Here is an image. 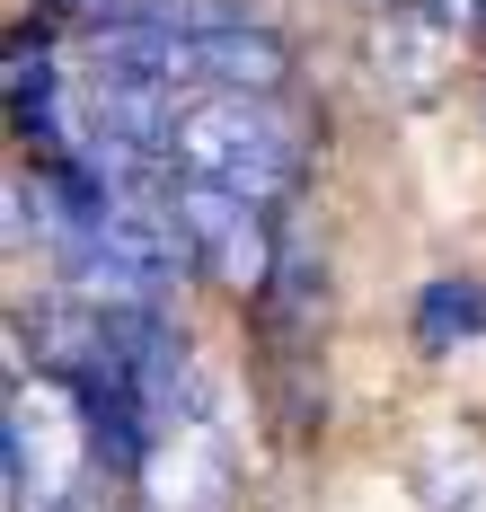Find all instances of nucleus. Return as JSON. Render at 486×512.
<instances>
[{
	"label": "nucleus",
	"mask_w": 486,
	"mask_h": 512,
	"mask_svg": "<svg viewBox=\"0 0 486 512\" xmlns=\"http://www.w3.org/2000/svg\"><path fill=\"white\" fill-rule=\"evenodd\" d=\"M168 177L248 195V204H283L301 186V124L266 89H195V98L177 106Z\"/></svg>",
	"instance_id": "nucleus-1"
},
{
	"label": "nucleus",
	"mask_w": 486,
	"mask_h": 512,
	"mask_svg": "<svg viewBox=\"0 0 486 512\" xmlns=\"http://www.w3.org/2000/svg\"><path fill=\"white\" fill-rule=\"evenodd\" d=\"M133 486H142L151 512H221L230 504V460L204 433V415H186V424H168L160 442H151V460H142Z\"/></svg>",
	"instance_id": "nucleus-2"
},
{
	"label": "nucleus",
	"mask_w": 486,
	"mask_h": 512,
	"mask_svg": "<svg viewBox=\"0 0 486 512\" xmlns=\"http://www.w3.org/2000/svg\"><path fill=\"white\" fill-rule=\"evenodd\" d=\"M416 336L451 345V336H486V283H433L416 301Z\"/></svg>",
	"instance_id": "nucleus-3"
},
{
	"label": "nucleus",
	"mask_w": 486,
	"mask_h": 512,
	"mask_svg": "<svg viewBox=\"0 0 486 512\" xmlns=\"http://www.w3.org/2000/svg\"><path fill=\"white\" fill-rule=\"evenodd\" d=\"M442 27H486V0H433Z\"/></svg>",
	"instance_id": "nucleus-4"
},
{
	"label": "nucleus",
	"mask_w": 486,
	"mask_h": 512,
	"mask_svg": "<svg viewBox=\"0 0 486 512\" xmlns=\"http://www.w3.org/2000/svg\"><path fill=\"white\" fill-rule=\"evenodd\" d=\"M62 18H89V27H98V18H115V9H133V0H54Z\"/></svg>",
	"instance_id": "nucleus-5"
},
{
	"label": "nucleus",
	"mask_w": 486,
	"mask_h": 512,
	"mask_svg": "<svg viewBox=\"0 0 486 512\" xmlns=\"http://www.w3.org/2000/svg\"><path fill=\"white\" fill-rule=\"evenodd\" d=\"M372 9H380V0H372Z\"/></svg>",
	"instance_id": "nucleus-6"
}]
</instances>
